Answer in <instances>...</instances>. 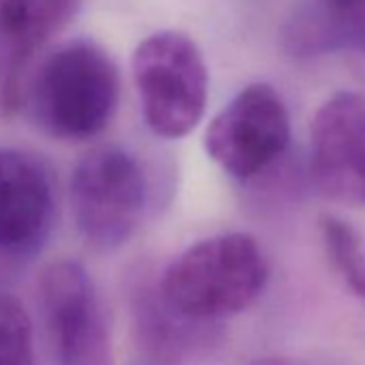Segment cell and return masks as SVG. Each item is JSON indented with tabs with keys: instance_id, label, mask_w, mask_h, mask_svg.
Returning <instances> with one entry per match:
<instances>
[{
	"instance_id": "obj_1",
	"label": "cell",
	"mask_w": 365,
	"mask_h": 365,
	"mask_svg": "<svg viewBox=\"0 0 365 365\" xmlns=\"http://www.w3.org/2000/svg\"><path fill=\"white\" fill-rule=\"evenodd\" d=\"M267 282L269 264L258 241L245 232H228L185 250L157 286L174 312L198 322H217L247 309Z\"/></svg>"
},
{
	"instance_id": "obj_2",
	"label": "cell",
	"mask_w": 365,
	"mask_h": 365,
	"mask_svg": "<svg viewBox=\"0 0 365 365\" xmlns=\"http://www.w3.org/2000/svg\"><path fill=\"white\" fill-rule=\"evenodd\" d=\"M118 88V69L110 54L95 41L76 39L41 63L29 86V106L48 135L80 142L110 125Z\"/></svg>"
},
{
	"instance_id": "obj_3",
	"label": "cell",
	"mask_w": 365,
	"mask_h": 365,
	"mask_svg": "<svg viewBox=\"0 0 365 365\" xmlns=\"http://www.w3.org/2000/svg\"><path fill=\"white\" fill-rule=\"evenodd\" d=\"M133 80L146 125L161 138L187 135L209 97V71L200 48L187 35L161 31L133 52Z\"/></svg>"
},
{
	"instance_id": "obj_4",
	"label": "cell",
	"mask_w": 365,
	"mask_h": 365,
	"mask_svg": "<svg viewBox=\"0 0 365 365\" xmlns=\"http://www.w3.org/2000/svg\"><path fill=\"white\" fill-rule=\"evenodd\" d=\"M69 205L86 243L97 250L125 245L146 205V178L140 163L120 146L88 150L71 172Z\"/></svg>"
},
{
	"instance_id": "obj_5",
	"label": "cell",
	"mask_w": 365,
	"mask_h": 365,
	"mask_svg": "<svg viewBox=\"0 0 365 365\" xmlns=\"http://www.w3.org/2000/svg\"><path fill=\"white\" fill-rule=\"evenodd\" d=\"M39 309L58 365H112L99 294L76 260H56L39 275Z\"/></svg>"
},
{
	"instance_id": "obj_6",
	"label": "cell",
	"mask_w": 365,
	"mask_h": 365,
	"mask_svg": "<svg viewBox=\"0 0 365 365\" xmlns=\"http://www.w3.org/2000/svg\"><path fill=\"white\" fill-rule=\"evenodd\" d=\"M290 142L284 99L267 82L245 86L209 125V157L239 180L254 178L279 159Z\"/></svg>"
},
{
	"instance_id": "obj_7",
	"label": "cell",
	"mask_w": 365,
	"mask_h": 365,
	"mask_svg": "<svg viewBox=\"0 0 365 365\" xmlns=\"http://www.w3.org/2000/svg\"><path fill=\"white\" fill-rule=\"evenodd\" d=\"M56 213L54 174L37 155L0 146V260L39 252Z\"/></svg>"
},
{
	"instance_id": "obj_8",
	"label": "cell",
	"mask_w": 365,
	"mask_h": 365,
	"mask_svg": "<svg viewBox=\"0 0 365 365\" xmlns=\"http://www.w3.org/2000/svg\"><path fill=\"white\" fill-rule=\"evenodd\" d=\"M309 174L318 192L335 202L365 205V99L335 93L312 123Z\"/></svg>"
},
{
	"instance_id": "obj_9",
	"label": "cell",
	"mask_w": 365,
	"mask_h": 365,
	"mask_svg": "<svg viewBox=\"0 0 365 365\" xmlns=\"http://www.w3.org/2000/svg\"><path fill=\"white\" fill-rule=\"evenodd\" d=\"M78 7L80 0H0V116L22 106L29 65Z\"/></svg>"
},
{
	"instance_id": "obj_10",
	"label": "cell",
	"mask_w": 365,
	"mask_h": 365,
	"mask_svg": "<svg viewBox=\"0 0 365 365\" xmlns=\"http://www.w3.org/2000/svg\"><path fill=\"white\" fill-rule=\"evenodd\" d=\"M133 365H182L211 335L209 324L174 312L150 279H135L129 290Z\"/></svg>"
},
{
	"instance_id": "obj_11",
	"label": "cell",
	"mask_w": 365,
	"mask_h": 365,
	"mask_svg": "<svg viewBox=\"0 0 365 365\" xmlns=\"http://www.w3.org/2000/svg\"><path fill=\"white\" fill-rule=\"evenodd\" d=\"M320 235L327 256L346 286L365 301V243L359 232L335 215L320 217Z\"/></svg>"
},
{
	"instance_id": "obj_12",
	"label": "cell",
	"mask_w": 365,
	"mask_h": 365,
	"mask_svg": "<svg viewBox=\"0 0 365 365\" xmlns=\"http://www.w3.org/2000/svg\"><path fill=\"white\" fill-rule=\"evenodd\" d=\"M0 365H37L33 324L18 297L0 288Z\"/></svg>"
},
{
	"instance_id": "obj_13",
	"label": "cell",
	"mask_w": 365,
	"mask_h": 365,
	"mask_svg": "<svg viewBox=\"0 0 365 365\" xmlns=\"http://www.w3.org/2000/svg\"><path fill=\"white\" fill-rule=\"evenodd\" d=\"M352 39L354 50H365V0H314Z\"/></svg>"
}]
</instances>
